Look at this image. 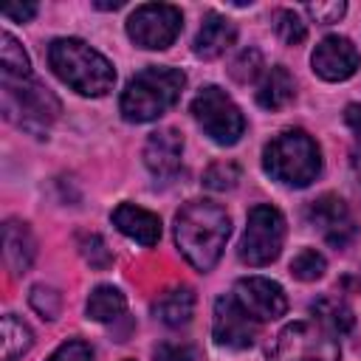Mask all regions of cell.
I'll use <instances>...</instances> for the list:
<instances>
[{"mask_svg": "<svg viewBox=\"0 0 361 361\" xmlns=\"http://www.w3.org/2000/svg\"><path fill=\"white\" fill-rule=\"evenodd\" d=\"M231 234V220L226 209L212 200H189L175 214V243L186 262L197 271H212L220 259L226 240Z\"/></svg>", "mask_w": 361, "mask_h": 361, "instance_id": "obj_1", "label": "cell"}, {"mask_svg": "<svg viewBox=\"0 0 361 361\" xmlns=\"http://www.w3.org/2000/svg\"><path fill=\"white\" fill-rule=\"evenodd\" d=\"M48 62L54 73L82 96H104L113 90L116 71L96 48L76 37H62L48 45Z\"/></svg>", "mask_w": 361, "mask_h": 361, "instance_id": "obj_2", "label": "cell"}, {"mask_svg": "<svg viewBox=\"0 0 361 361\" xmlns=\"http://www.w3.org/2000/svg\"><path fill=\"white\" fill-rule=\"evenodd\" d=\"M183 85H186V76L178 68H158V65L144 68L127 82L118 110L133 124L152 121L180 99Z\"/></svg>", "mask_w": 361, "mask_h": 361, "instance_id": "obj_3", "label": "cell"}, {"mask_svg": "<svg viewBox=\"0 0 361 361\" xmlns=\"http://www.w3.org/2000/svg\"><path fill=\"white\" fill-rule=\"evenodd\" d=\"M262 166L285 186H307L322 169V149L305 130H282L265 144Z\"/></svg>", "mask_w": 361, "mask_h": 361, "instance_id": "obj_4", "label": "cell"}, {"mask_svg": "<svg viewBox=\"0 0 361 361\" xmlns=\"http://www.w3.org/2000/svg\"><path fill=\"white\" fill-rule=\"evenodd\" d=\"M0 96H3V116L14 127L34 135H42L59 118L62 110L59 99L34 76H20V79L3 76Z\"/></svg>", "mask_w": 361, "mask_h": 361, "instance_id": "obj_5", "label": "cell"}, {"mask_svg": "<svg viewBox=\"0 0 361 361\" xmlns=\"http://www.w3.org/2000/svg\"><path fill=\"white\" fill-rule=\"evenodd\" d=\"M341 347L333 336L319 322H290L279 330L274 347H271V361H338Z\"/></svg>", "mask_w": 361, "mask_h": 361, "instance_id": "obj_6", "label": "cell"}, {"mask_svg": "<svg viewBox=\"0 0 361 361\" xmlns=\"http://www.w3.org/2000/svg\"><path fill=\"white\" fill-rule=\"evenodd\" d=\"M192 116L200 124V130L223 147H231L240 141L243 130H245V118L240 113V107L231 102V96L214 85L203 87L195 99H192Z\"/></svg>", "mask_w": 361, "mask_h": 361, "instance_id": "obj_7", "label": "cell"}, {"mask_svg": "<svg viewBox=\"0 0 361 361\" xmlns=\"http://www.w3.org/2000/svg\"><path fill=\"white\" fill-rule=\"evenodd\" d=\"M285 243V217L279 209L259 203L248 212V223L240 240V259L248 265H268L279 257Z\"/></svg>", "mask_w": 361, "mask_h": 361, "instance_id": "obj_8", "label": "cell"}, {"mask_svg": "<svg viewBox=\"0 0 361 361\" xmlns=\"http://www.w3.org/2000/svg\"><path fill=\"white\" fill-rule=\"evenodd\" d=\"M183 28V14L178 6L169 3H147L138 6L127 20V37L149 51L169 48Z\"/></svg>", "mask_w": 361, "mask_h": 361, "instance_id": "obj_9", "label": "cell"}, {"mask_svg": "<svg viewBox=\"0 0 361 361\" xmlns=\"http://www.w3.org/2000/svg\"><path fill=\"white\" fill-rule=\"evenodd\" d=\"M234 299L254 322H271V319L285 316V310H288V296H285L282 285L274 279H265V276L237 279Z\"/></svg>", "mask_w": 361, "mask_h": 361, "instance_id": "obj_10", "label": "cell"}, {"mask_svg": "<svg viewBox=\"0 0 361 361\" xmlns=\"http://www.w3.org/2000/svg\"><path fill=\"white\" fill-rule=\"evenodd\" d=\"M212 336L220 347L228 350H248L257 338V322L240 307L234 296H220L214 302V322Z\"/></svg>", "mask_w": 361, "mask_h": 361, "instance_id": "obj_11", "label": "cell"}, {"mask_svg": "<svg viewBox=\"0 0 361 361\" xmlns=\"http://www.w3.org/2000/svg\"><path fill=\"white\" fill-rule=\"evenodd\" d=\"M310 65H313V73L322 76L324 82H344L361 68V54L347 37L330 34L316 45Z\"/></svg>", "mask_w": 361, "mask_h": 361, "instance_id": "obj_12", "label": "cell"}, {"mask_svg": "<svg viewBox=\"0 0 361 361\" xmlns=\"http://www.w3.org/2000/svg\"><path fill=\"white\" fill-rule=\"evenodd\" d=\"M307 223L319 228V234L336 245L344 248L355 234V220L347 209V203L338 195H322L307 206Z\"/></svg>", "mask_w": 361, "mask_h": 361, "instance_id": "obj_13", "label": "cell"}, {"mask_svg": "<svg viewBox=\"0 0 361 361\" xmlns=\"http://www.w3.org/2000/svg\"><path fill=\"white\" fill-rule=\"evenodd\" d=\"M180 155H183V138L172 127L152 133L147 138V144H144V164L158 178L175 175L180 169Z\"/></svg>", "mask_w": 361, "mask_h": 361, "instance_id": "obj_14", "label": "cell"}, {"mask_svg": "<svg viewBox=\"0 0 361 361\" xmlns=\"http://www.w3.org/2000/svg\"><path fill=\"white\" fill-rule=\"evenodd\" d=\"M37 254V243L31 237V228L23 220H6L3 223V259L11 276H20L31 268Z\"/></svg>", "mask_w": 361, "mask_h": 361, "instance_id": "obj_15", "label": "cell"}, {"mask_svg": "<svg viewBox=\"0 0 361 361\" xmlns=\"http://www.w3.org/2000/svg\"><path fill=\"white\" fill-rule=\"evenodd\" d=\"M113 226L124 237H130V240H135V243H141L147 248L155 245L158 237H161V220H158V214H152V212H147V209H141L135 203H121L113 212Z\"/></svg>", "mask_w": 361, "mask_h": 361, "instance_id": "obj_16", "label": "cell"}, {"mask_svg": "<svg viewBox=\"0 0 361 361\" xmlns=\"http://www.w3.org/2000/svg\"><path fill=\"white\" fill-rule=\"evenodd\" d=\"M234 39H237L234 23L212 11V14H206V20H203V25H200V31H197L192 48H195V56H200V59H214V56L226 54V48L234 45Z\"/></svg>", "mask_w": 361, "mask_h": 361, "instance_id": "obj_17", "label": "cell"}, {"mask_svg": "<svg viewBox=\"0 0 361 361\" xmlns=\"http://www.w3.org/2000/svg\"><path fill=\"white\" fill-rule=\"evenodd\" d=\"M296 93V82L290 76L288 68L282 65H274L265 71L259 87H257V104L265 107V110H282Z\"/></svg>", "mask_w": 361, "mask_h": 361, "instance_id": "obj_18", "label": "cell"}, {"mask_svg": "<svg viewBox=\"0 0 361 361\" xmlns=\"http://www.w3.org/2000/svg\"><path fill=\"white\" fill-rule=\"evenodd\" d=\"M152 313L155 319H161L166 327H180L192 319L195 313V293L189 288H169L164 290L155 302H152Z\"/></svg>", "mask_w": 361, "mask_h": 361, "instance_id": "obj_19", "label": "cell"}, {"mask_svg": "<svg viewBox=\"0 0 361 361\" xmlns=\"http://www.w3.org/2000/svg\"><path fill=\"white\" fill-rule=\"evenodd\" d=\"M310 313L319 319V324H324L327 330L333 333H350L353 324H355V316L350 310V305L333 293L327 296H319L313 305H310Z\"/></svg>", "mask_w": 361, "mask_h": 361, "instance_id": "obj_20", "label": "cell"}, {"mask_svg": "<svg viewBox=\"0 0 361 361\" xmlns=\"http://www.w3.org/2000/svg\"><path fill=\"white\" fill-rule=\"evenodd\" d=\"M124 307H127V299L113 285L93 288L90 296H87V305H85L87 319H93V322H116V319H121Z\"/></svg>", "mask_w": 361, "mask_h": 361, "instance_id": "obj_21", "label": "cell"}, {"mask_svg": "<svg viewBox=\"0 0 361 361\" xmlns=\"http://www.w3.org/2000/svg\"><path fill=\"white\" fill-rule=\"evenodd\" d=\"M0 333H3V361H17L20 355H25L34 344V336L28 330V324H23L14 313H6L0 322Z\"/></svg>", "mask_w": 361, "mask_h": 361, "instance_id": "obj_22", "label": "cell"}, {"mask_svg": "<svg viewBox=\"0 0 361 361\" xmlns=\"http://www.w3.org/2000/svg\"><path fill=\"white\" fill-rule=\"evenodd\" d=\"M0 62H3V76L20 79V76H31V62L28 54L23 51V45L6 31L3 34V45H0Z\"/></svg>", "mask_w": 361, "mask_h": 361, "instance_id": "obj_23", "label": "cell"}, {"mask_svg": "<svg viewBox=\"0 0 361 361\" xmlns=\"http://www.w3.org/2000/svg\"><path fill=\"white\" fill-rule=\"evenodd\" d=\"M324 268H327V262H324V257L316 248H302L290 259V274L296 279H302V282H316L324 274Z\"/></svg>", "mask_w": 361, "mask_h": 361, "instance_id": "obj_24", "label": "cell"}, {"mask_svg": "<svg viewBox=\"0 0 361 361\" xmlns=\"http://www.w3.org/2000/svg\"><path fill=\"white\" fill-rule=\"evenodd\" d=\"M274 28H276V34H279V39L285 45H299L307 37V28H305L302 17L296 11H290V8L274 11Z\"/></svg>", "mask_w": 361, "mask_h": 361, "instance_id": "obj_25", "label": "cell"}, {"mask_svg": "<svg viewBox=\"0 0 361 361\" xmlns=\"http://www.w3.org/2000/svg\"><path fill=\"white\" fill-rule=\"evenodd\" d=\"M240 180V166L234 161H214L206 172H203V183L214 192H226V189H234Z\"/></svg>", "mask_w": 361, "mask_h": 361, "instance_id": "obj_26", "label": "cell"}, {"mask_svg": "<svg viewBox=\"0 0 361 361\" xmlns=\"http://www.w3.org/2000/svg\"><path fill=\"white\" fill-rule=\"evenodd\" d=\"M28 302H31V307H34L42 319H48V322H54V319L59 316V310H62V296H59V290L51 288V285H34Z\"/></svg>", "mask_w": 361, "mask_h": 361, "instance_id": "obj_27", "label": "cell"}, {"mask_svg": "<svg viewBox=\"0 0 361 361\" xmlns=\"http://www.w3.org/2000/svg\"><path fill=\"white\" fill-rule=\"evenodd\" d=\"M228 73H231V79H234V82H240V85L254 82V79L262 73V56H259V51H254V48L240 51V56L231 62Z\"/></svg>", "mask_w": 361, "mask_h": 361, "instance_id": "obj_28", "label": "cell"}, {"mask_svg": "<svg viewBox=\"0 0 361 361\" xmlns=\"http://www.w3.org/2000/svg\"><path fill=\"white\" fill-rule=\"evenodd\" d=\"M344 121H347V127L353 130V149H350V158H353L355 175L361 178V104H347Z\"/></svg>", "mask_w": 361, "mask_h": 361, "instance_id": "obj_29", "label": "cell"}, {"mask_svg": "<svg viewBox=\"0 0 361 361\" xmlns=\"http://www.w3.org/2000/svg\"><path fill=\"white\" fill-rule=\"evenodd\" d=\"M82 254L93 268H107L110 265V251H107V245H104V240L99 234L82 237Z\"/></svg>", "mask_w": 361, "mask_h": 361, "instance_id": "obj_30", "label": "cell"}, {"mask_svg": "<svg viewBox=\"0 0 361 361\" xmlns=\"http://www.w3.org/2000/svg\"><path fill=\"white\" fill-rule=\"evenodd\" d=\"M48 361H93V353H90V347H87L85 341L71 338V341L59 344V347L51 353Z\"/></svg>", "mask_w": 361, "mask_h": 361, "instance_id": "obj_31", "label": "cell"}, {"mask_svg": "<svg viewBox=\"0 0 361 361\" xmlns=\"http://www.w3.org/2000/svg\"><path fill=\"white\" fill-rule=\"evenodd\" d=\"M152 361H195V353L189 344H178V341H164L155 347V358Z\"/></svg>", "mask_w": 361, "mask_h": 361, "instance_id": "obj_32", "label": "cell"}, {"mask_svg": "<svg viewBox=\"0 0 361 361\" xmlns=\"http://www.w3.org/2000/svg\"><path fill=\"white\" fill-rule=\"evenodd\" d=\"M347 11V6L338 0V3H310L307 6V14L316 20V23H324V25H330V23H338V17Z\"/></svg>", "mask_w": 361, "mask_h": 361, "instance_id": "obj_33", "label": "cell"}, {"mask_svg": "<svg viewBox=\"0 0 361 361\" xmlns=\"http://www.w3.org/2000/svg\"><path fill=\"white\" fill-rule=\"evenodd\" d=\"M34 14H37V6L34 3H25V6H3V17L14 20V23H28Z\"/></svg>", "mask_w": 361, "mask_h": 361, "instance_id": "obj_34", "label": "cell"}, {"mask_svg": "<svg viewBox=\"0 0 361 361\" xmlns=\"http://www.w3.org/2000/svg\"><path fill=\"white\" fill-rule=\"evenodd\" d=\"M344 285H347V288H355V290H361V268H358L353 276H347V279H344Z\"/></svg>", "mask_w": 361, "mask_h": 361, "instance_id": "obj_35", "label": "cell"}, {"mask_svg": "<svg viewBox=\"0 0 361 361\" xmlns=\"http://www.w3.org/2000/svg\"><path fill=\"white\" fill-rule=\"evenodd\" d=\"M93 6H96V8H113V11H116V8H121V6H124V0H113V3H93Z\"/></svg>", "mask_w": 361, "mask_h": 361, "instance_id": "obj_36", "label": "cell"}]
</instances>
